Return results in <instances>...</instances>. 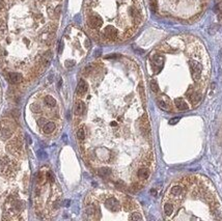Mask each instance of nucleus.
<instances>
[{"label": "nucleus", "mask_w": 222, "mask_h": 221, "mask_svg": "<svg viewBox=\"0 0 222 221\" xmlns=\"http://www.w3.org/2000/svg\"><path fill=\"white\" fill-rule=\"evenodd\" d=\"M8 149L13 155H20V153H21V144L19 143L18 140H13L8 144Z\"/></svg>", "instance_id": "7ed1b4c3"}, {"label": "nucleus", "mask_w": 222, "mask_h": 221, "mask_svg": "<svg viewBox=\"0 0 222 221\" xmlns=\"http://www.w3.org/2000/svg\"><path fill=\"white\" fill-rule=\"evenodd\" d=\"M149 5H151L153 12L158 11V2H157V0H149Z\"/></svg>", "instance_id": "9d476101"}, {"label": "nucleus", "mask_w": 222, "mask_h": 221, "mask_svg": "<svg viewBox=\"0 0 222 221\" xmlns=\"http://www.w3.org/2000/svg\"><path fill=\"white\" fill-rule=\"evenodd\" d=\"M8 80L9 82L13 83V84H17V83H20L21 81L23 80V77L21 74L19 73H9L8 74Z\"/></svg>", "instance_id": "423d86ee"}, {"label": "nucleus", "mask_w": 222, "mask_h": 221, "mask_svg": "<svg viewBox=\"0 0 222 221\" xmlns=\"http://www.w3.org/2000/svg\"><path fill=\"white\" fill-rule=\"evenodd\" d=\"M45 121H46V120L45 118H41V120H39V121H37V124H39V126L40 127H44V126H45Z\"/></svg>", "instance_id": "ddd939ff"}, {"label": "nucleus", "mask_w": 222, "mask_h": 221, "mask_svg": "<svg viewBox=\"0 0 222 221\" xmlns=\"http://www.w3.org/2000/svg\"><path fill=\"white\" fill-rule=\"evenodd\" d=\"M47 180H48L49 182H51V183L54 182V175H53L52 171H48V172H47Z\"/></svg>", "instance_id": "9b49d317"}, {"label": "nucleus", "mask_w": 222, "mask_h": 221, "mask_svg": "<svg viewBox=\"0 0 222 221\" xmlns=\"http://www.w3.org/2000/svg\"><path fill=\"white\" fill-rule=\"evenodd\" d=\"M44 101H45V104L47 105V106H50V107L56 106V100L51 96H47Z\"/></svg>", "instance_id": "6e6552de"}, {"label": "nucleus", "mask_w": 222, "mask_h": 221, "mask_svg": "<svg viewBox=\"0 0 222 221\" xmlns=\"http://www.w3.org/2000/svg\"><path fill=\"white\" fill-rule=\"evenodd\" d=\"M105 207H106V209L109 210L110 212L116 213L121 210L122 205H121V202H118V199L116 198V197L111 196V197H108V198L105 200Z\"/></svg>", "instance_id": "f03ea898"}, {"label": "nucleus", "mask_w": 222, "mask_h": 221, "mask_svg": "<svg viewBox=\"0 0 222 221\" xmlns=\"http://www.w3.org/2000/svg\"><path fill=\"white\" fill-rule=\"evenodd\" d=\"M84 109H85V105L83 102H82L81 100L76 101L75 107H74V113L76 114L77 116H80V115H82V113L84 112Z\"/></svg>", "instance_id": "39448f33"}, {"label": "nucleus", "mask_w": 222, "mask_h": 221, "mask_svg": "<svg viewBox=\"0 0 222 221\" xmlns=\"http://www.w3.org/2000/svg\"><path fill=\"white\" fill-rule=\"evenodd\" d=\"M13 126L9 121H0V139H8L13 134Z\"/></svg>", "instance_id": "f257e3e1"}, {"label": "nucleus", "mask_w": 222, "mask_h": 221, "mask_svg": "<svg viewBox=\"0 0 222 221\" xmlns=\"http://www.w3.org/2000/svg\"><path fill=\"white\" fill-rule=\"evenodd\" d=\"M62 50H63V42H62V40H60V43H59V47H58V53L61 54V52H62Z\"/></svg>", "instance_id": "f8f14e48"}, {"label": "nucleus", "mask_w": 222, "mask_h": 221, "mask_svg": "<svg viewBox=\"0 0 222 221\" xmlns=\"http://www.w3.org/2000/svg\"><path fill=\"white\" fill-rule=\"evenodd\" d=\"M54 130H55V124H54L53 121H48V123L44 126V132H45L46 134L52 133Z\"/></svg>", "instance_id": "0eeeda50"}, {"label": "nucleus", "mask_w": 222, "mask_h": 221, "mask_svg": "<svg viewBox=\"0 0 222 221\" xmlns=\"http://www.w3.org/2000/svg\"><path fill=\"white\" fill-rule=\"evenodd\" d=\"M85 136H86V132H85V129L83 127H80L77 130V138L79 139L80 141H83L85 139Z\"/></svg>", "instance_id": "1a4fd4ad"}, {"label": "nucleus", "mask_w": 222, "mask_h": 221, "mask_svg": "<svg viewBox=\"0 0 222 221\" xmlns=\"http://www.w3.org/2000/svg\"><path fill=\"white\" fill-rule=\"evenodd\" d=\"M60 8H60V5H59V6H57V8H55V15H56V16H58V15H59V13H60Z\"/></svg>", "instance_id": "2eb2a0df"}, {"label": "nucleus", "mask_w": 222, "mask_h": 221, "mask_svg": "<svg viewBox=\"0 0 222 221\" xmlns=\"http://www.w3.org/2000/svg\"><path fill=\"white\" fill-rule=\"evenodd\" d=\"M88 90V84L86 83V81L85 80H80L79 83H78V86H77V94L79 97H83L85 94L87 93Z\"/></svg>", "instance_id": "20e7f679"}, {"label": "nucleus", "mask_w": 222, "mask_h": 221, "mask_svg": "<svg viewBox=\"0 0 222 221\" xmlns=\"http://www.w3.org/2000/svg\"><path fill=\"white\" fill-rule=\"evenodd\" d=\"M31 109L35 111V112H37V111H40V107H37L36 105H32V106H31Z\"/></svg>", "instance_id": "4468645a"}]
</instances>
